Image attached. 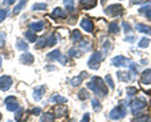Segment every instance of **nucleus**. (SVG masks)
Returning a JSON list of instances; mask_svg holds the SVG:
<instances>
[{
  "label": "nucleus",
  "mask_w": 151,
  "mask_h": 122,
  "mask_svg": "<svg viewBox=\"0 0 151 122\" xmlns=\"http://www.w3.org/2000/svg\"><path fill=\"white\" fill-rule=\"evenodd\" d=\"M87 87L91 90L97 97H106L108 95L106 83L103 82V79L100 77H93L91 82L87 83Z\"/></svg>",
  "instance_id": "f257e3e1"
},
{
  "label": "nucleus",
  "mask_w": 151,
  "mask_h": 122,
  "mask_svg": "<svg viewBox=\"0 0 151 122\" xmlns=\"http://www.w3.org/2000/svg\"><path fill=\"white\" fill-rule=\"evenodd\" d=\"M127 113V107L125 103H120L119 106H116L115 108H112L110 112V118L113 121H117V120H121L124 118Z\"/></svg>",
  "instance_id": "f03ea898"
},
{
  "label": "nucleus",
  "mask_w": 151,
  "mask_h": 122,
  "mask_svg": "<svg viewBox=\"0 0 151 122\" xmlns=\"http://www.w3.org/2000/svg\"><path fill=\"white\" fill-rule=\"evenodd\" d=\"M102 62V54H101V52H94V53L89 57L88 59V67L93 69V71H96V69L100 68V64Z\"/></svg>",
  "instance_id": "7ed1b4c3"
},
{
  "label": "nucleus",
  "mask_w": 151,
  "mask_h": 122,
  "mask_svg": "<svg viewBox=\"0 0 151 122\" xmlns=\"http://www.w3.org/2000/svg\"><path fill=\"white\" fill-rule=\"evenodd\" d=\"M105 13L108 17H120L124 13V6L121 4H111L105 9Z\"/></svg>",
  "instance_id": "20e7f679"
},
{
  "label": "nucleus",
  "mask_w": 151,
  "mask_h": 122,
  "mask_svg": "<svg viewBox=\"0 0 151 122\" xmlns=\"http://www.w3.org/2000/svg\"><path fill=\"white\" fill-rule=\"evenodd\" d=\"M130 107H131L132 113H137L139 111L144 110L145 107H146V100H145L144 97H137V98H135V100L131 102Z\"/></svg>",
  "instance_id": "39448f33"
},
{
  "label": "nucleus",
  "mask_w": 151,
  "mask_h": 122,
  "mask_svg": "<svg viewBox=\"0 0 151 122\" xmlns=\"http://www.w3.org/2000/svg\"><path fill=\"white\" fill-rule=\"evenodd\" d=\"M4 103L6 106V110L9 112H15L18 108H19V103H18V100L14 96H9L4 100Z\"/></svg>",
  "instance_id": "423d86ee"
},
{
  "label": "nucleus",
  "mask_w": 151,
  "mask_h": 122,
  "mask_svg": "<svg viewBox=\"0 0 151 122\" xmlns=\"http://www.w3.org/2000/svg\"><path fill=\"white\" fill-rule=\"evenodd\" d=\"M131 62V59H127L124 55H117L112 59V65H115V67H129Z\"/></svg>",
  "instance_id": "0eeeda50"
},
{
  "label": "nucleus",
  "mask_w": 151,
  "mask_h": 122,
  "mask_svg": "<svg viewBox=\"0 0 151 122\" xmlns=\"http://www.w3.org/2000/svg\"><path fill=\"white\" fill-rule=\"evenodd\" d=\"M12 86H13V78L10 76H6V74H4V76L0 77V90H1V91L5 92Z\"/></svg>",
  "instance_id": "6e6552de"
},
{
  "label": "nucleus",
  "mask_w": 151,
  "mask_h": 122,
  "mask_svg": "<svg viewBox=\"0 0 151 122\" xmlns=\"http://www.w3.org/2000/svg\"><path fill=\"white\" fill-rule=\"evenodd\" d=\"M45 91H47V87L43 86V84H42V86L35 87V88H34V91H33V98H34V101H35V102L40 101L42 98H43Z\"/></svg>",
  "instance_id": "1a4fd4ad"
},
{
  "label": "nucleus",
  "mask_w": 151,
  "mask_h": 122,
  "mask_svg": "<svg viewBox=\"0 0 151 122\" xmlns=\"http://www.w3.org/2000/svg\"><path fill=\"white\" fill-rule=\"evenodd\" d=\"M134 77H135V73L132 72H117V78H119V81L121 82H131L134 81Z\"/></svg>",
  "instance_id": "9d476101"
},
{
  "label": "nucleus",
  "mask_w": 151,
  "mask_h": 122,
  "mask_svg": "<svg viewBox=\"0 0 151 122\" xmlns=\"http://www.w3.org/2000/svg\"><path fill=\"white\" fill-rule=\"evenodd\" d=\"M79 24H81V28L84 30V32H87V33H92L93 32V22L91 19H88V18H83V19L79 22Z\"/></svg>",
  "instance_id": "9b49d317"
},
{
  "label": "nucleus",
  "mask_w": 151,
  "mask_h": 122,
  "mask_svg": "<svg viewBox=\"0 0 151 122\" xmlns=\"http://www.w3.org/2000/svg\"><path fill=\"white\" fill-rule=\"evenodd\" d=\"M19 60H20L23 64L30 65V64H33V62H34V55H33L32 53H29V52H24V53L20 55Z\"/></svg>",
  "instance_id": "f8f14e48"
},
{
  "label": "nucleus",
  "mask_w": 151,
  "mask_h": 122,
  "mask_svg": "<svg viewBox=\"0 0 151 122\" xmlns=\"http://www.w3.org/2000/svg\"><path fill=\"white\" fill-rule=\"evenodd\" d=\"M139 13L142 14V15H145L149 20H151V1H147L145 5L141 6L139 9Z\"/></svg>",
  "instance_id": "ddd939ff"
},
{
  "label": "nucleus",
  "mask_w": 151,
  "mask_h": 122,
  "mask_svg": "<svg viewBox=\"0 0 151 122\" xmlns=\"http://www.w3.org/2000/svg\"><path fill=\"white\" fill-rule=\"evenodd\" d=\"M79 4H81L82 9L88 10V9H92L97 5V0H79Z\"/></svg>",
  "instance_id": "4468645a"
},
{
  "label": "nucleus",
  "mask_w": 151,
  "mask_h": 122,
  "mask_svg": "<svg viewBox=\"0 0 151 122\" xmlns=\"http://www.w3.org/2000/svg\"><path fill=\"white\" fill-rule=\"evenodd\" d=\"M29 28H30V30L33 32H42L43 30V28H44V23L43 22H40V20H37V22H32L29 23Z\"/></svg>",
  "instance_id": "2eb2a0df"
},
{
  "label": "nucleus",
  "mask_w": 151,
  "mask_h": 122,
  "mask_svg": "<svg viewBox=\"0 0 151 122\" xmlns=\"http://www.w3.org/2000/svg\"><path fill=\"white\" fill-rule=\"evenodd\" d=\"M141 83L151 84V69H145V71L141 73Z\"/></svg>",
  "instance_id": "dca6fc26"
},
{
  "label": "nucleus",
  "mask_w": 151,
  "mask_h": 122,
  "mask_svg": "<svg viewBox=\"0 0 151 122\" xmlns=\"http://www.w3.org/2000/svg\"><path fill=\"white\" fill-rule=\"evenodd\" d=\"M52 17H53L54 19H58V18L64 19V18H67V13H65L63 9H60V8H54L53 11H52Z\"/></svg>",
  "instance_id": "f3484780"
},
{
  "label": "nucleus",
  "mask_w": 151,
  "mask_h": 122,
  "mask_svg": "<svg viewBox=\"0 0 151 122\" xmlns=\"http://www.w3.org/2000/svg\"><path fill=\"white\" fill-rule=\"evenodd\" d=\"M87 76H88V74H87L86 72H82L78 77H74V78L70 79V86H73V87H78L79 84L82 83L83 78H84V77H87Z\"/></svg>",
  "instance_id": "a211bd4d"
},
{
  "label": "nucleus",
  "mask_w": 151,
  "mask_h": 122,
  "mask_svg": "<svg viewBox=\"0 0 151 122\" xmlns=\"http://www.w3.org/2000/svg\"><path fill=\"white\" fill-rule=\"evenodd\" d=\"M60 57H62V53H60V50H59V49L52 50V52H49V53L47 54V59L52 60V62H54V60H59Z\"/></svg>",
  "instance_id": "6ab92c4d"
},
{
  "label": "nucleus",
  "mask_w": 151,
  "mask_h": 122,
  "mask_svg": "<svg viewBox=\"0 0 151 122\" xmlns=\"http://www.w3.org/2000/svg\"><path fill=\"white\" fill-rule=\"evenodd\" d=\"M50 102L57 103V105H64V103H67V98L58 95V93H55V95H53L50 97Z\"/></svg>",
  "instance_id": "aec40b11"
},
{
  "label": "nucleus",
  "mask_w": 151,
  "mask_h": 122,
  "mask_svg": "<svg viewBox=\"0 0 151 122\" xmlns=\"http://www.w3.org/2000/svg\"><path fill=\"white\" fill-rule=\"evenodd\" d=\"M70 39H72V42H74V43L79 44L83 40V37L81 34V32L77 30V29H74V30H72V33H70Z\"/></svg>",
  "instance_id": "412c9836"
},
{
  "label": "nucleus",
  "mask_w": 151,
  "mask_h": 122,
  "mask_svg": "<svg viewBox=\"0 0 151 122\" xmlns=\"http://www.w3.org/2000/svg\"><path fill=\"white\" fill-rule=\"evenodd\" d=\"M136 30L140 32V33H145V34H150L151 35V27L146 25V24H142V23H139V24L135 25Z\"/></svg>",
  "instance_id": "4be33fe9"
},
{
  "label": "nucleus",
  "mask_w": 151,
  "mask_h": 122,
  "mask_svg": "<svg viewBox=\"0 0 151 122\" xmlns=\"http://www.w3.org/2000/svg\"><path fill=\"white\" fill-rule=\"evenodd\" d=\"M45 42H47V47H53V45H55L57 43H58V39H57V35L53 33V34H50V35L47 37Z\"/></svg>",
  "instance_id": "5701e85b"
},
{
  "label": "nucleus",
  "mask_w": 151,
  "mask_h": 122,
  "mask_svg": "<svg viewBox=\"0 0 151 122\" xmlns=\"http://www.w3.org/2000/svg\"><path fill=\"white\" fill-rule=\"evenodd\" d=\"M108 32L112 33V34H117L120 33V25L117 24V22H112L108 24Z\"/></svg>",
  "instance_id": "b1692460"
},
{
  "label": "nucleus",
  "mask_w": 151,
  "mask_h": 122,
  "mask_svg": "<svg viewBox=\"0 0 151 122\" xmlns=\"http://www.w3.org/2000/svg\"><path fill=\"white\" fill-rule=\"evenodd\" d=\"M24 35H25V38L28 42H30V43H35L37 42V35H35V32H33V30H28L24 33Z\"/></svg>",
  "instance_id": "393cba45"
},
{
  "label": "nucleus",
  "mask_w": 151,
  "mask_h": 122,
  "mask_svg": "<svg viewBox=\"0 0 151 122\" xmlns=\"http://www.w3.org/2000/svg\"><path fill=\"white\" fill-rule=\"evenodd\" d=\"M25 5H27V0H22L20 3H18L17 5L14 6V9H13V14H14V15H17V14H19V13L22 11V9L24 8Z\"/></svg>",
  "instance_id": "a878e982"
},
{
  "label": "nucleus",
  "mask_w": 151,
  "mask_h": 122,
  "mask_svg": "<svg viewBox=\"0 0 151 122\" xmlns=\"http://www.w3.org/2000/svg\"><path fill=\"white\" fill-rule=\"evenodd\" d=\"M15 48L19 49V50H22V52H27L28 49V43H25L23 39H18L17 40V44H15Z\"/></svg>",
  "instance_id": "bb28decb"
},
{
  "label": "nucleus",
  "mask_w": 151,
  "mask_h": 122,
  "mask_svg": "<svg viewBox=\"0 0 151 122\" xmlns=\"http://www.w3.org/2000/svg\"><path fill=\"white\" fill-rule=\"evenodd\" d=\"M63 4H64L67 11H69V13L74 11V0H63Z\"/></svg>",
  "instance_id": "cd10ccee"
},
{
  "label": "nucleus",
  "mask_w": 151,
  "mask_h": 122,
  "mask_svg": "<svg viewBox=\"0 0 151 122\" xmlns=\"http://www.w3.org/2000/svg\"><path fill=\"white\" fill-rule=\"evenodd\" d=\"M40 122H54V115L52 112H45V113L42 116Z\"/></svg>",
  "instance_id": "c85d7f7f"
},
{
  "label": "nucleus",
  "mask_w": 151,
  "mask_h": 122,
  "mask_svg": "<svg viewBox=\"0 0 151 122\" xmlns=\"http://www.w3.org/2000/svg\"><path fill=\"white\" fill-rule=\"evenodd\" d=\"M23 116H24V110H23L22 107H19V108L15 111V121L17 122H25L23 120Z\"/></svg>",
  "instance_id": "c756f323"
},
{
  "label": "nucleus",
  "mask_w": 151,
  "mask_h": 122,
  "mask_svg": "<svg viewBox=\"0 0 151 122\" xmlns=\"http://www.w3.org/2000/svg\"><path fill=\"white\" fill-rule=\"evenodd\" d=\"M47 8H48V5H47L45 3H37L32 6V10L33 11H39V10H45Z\"/></svg>",
  "instance_id": "7c9ffc66"
},
{
  "label": "nucleus",
  "mask_w": 151,
  "mask_h": 122,
  "mask_svg": "<svg viewBox=\"0 0 151 122\" xmlns=\"http://www.w3.org/2000/svg\"><path fill=\"white\" fill-rule=\"evenodd\" d=\"M68 55L69 57H76V58H79L82 55V50L81 49H76V48H70L68 50Z\"/></svg>",
  "instance_id": "2f4dec72"
},
{
  "label": "nucleus",
  "mask_w": 151,
  "mask_h": 122,
  "mask_svg": "<svg viewBox=\"0 0 151 122\" xmlns=\"http://www.w3.org/2000/svg\"><path fill=\"white\" fill-rule=\"evenodd\" d=\"M67 113V108L64 106H57L54 110V115L55 116H64Z\"/></svg>",
  "instance_id": "473e14b6"
},
{
  "label": "nucleus",
  "mask_w": 151,
  "mask_h": 122,
  "mask_svg": "<svg viewBox=\"0 0 151 122\" xmlns=\"http://www.w3.org/2000/svg\"><path fill=\"white\" fill-rule=\"evenodd\" d=\"M92 108L96 112H100L102 110V105H101V102L98 101L97 98H93V100H92Z\"/></svg>",
  "instance_id": "72a5a7b5"
},
{
  "label": "nucleus",
  "mask_w": 151,
  "mask_h": 122,
  "mask_svg": "<svg viewBox=\"0 0 151 122\" xmlns=\"http://www.w3.org/2000/svg\"><path fill=\"white\" fill-rule=\"evenodd\" d=\"M111 49H112V42L110 39H106L105 40V44H103V50H105L103 53H105V55L110 53Z\"/></svg>",
  "instance_id": "f704fd0d"
},
{
  "label": "nucleus",
  "mask_w": 151,
  "mask_h": 122,
  "mask_svg": "<svg viewBox=\"0 0 151 122\" xmlns=\"http://www.w3.org/2000/svg\"><path fill=\"white\" fill-rule=\"evenodd\" d=\"M149 45H150V39L146 38V37L141 38V40L139 42V47H140V48H147Z\"/></svg>",
  "instance_id": "c9c22d12"
},
{
  "label": "nucleus",
  "mask_w": 151,
  "mask_h": 122,
  "mask_svg": "<svg viewBox=\"0 0 151 122\" xmlns=\"http://www.w3.org/2000/svg\"><path fill=\"white\" fill-rule=\"evenodd\" d=\"M150 117L147 115H142V116H137L136 118L132 120V122H149Z\"/></svg>",
  "instance_id": "e433bc0d"
},
{
  "label": "nucleus",
  "mask_w": 151,
  "mask_h": 122,
  "mask_svg": "<svg viewBox=\"0 0 151 122\" xmlns=\"http://www.w3.org/2000/svg\"><path fill=\"white\" fill-rule=\"evenodd\" d=\"M89 97V95H88V92H87V90H81L78 92V98L81 101H84V100H87V98Z\"/></svg>",
  "instance_id": "4c0bfd02"
},
{
  "label": "nucleus",
  "mask_w": 151,
  "mask_h": 122,
  "mask_svg": "<svg viewBox=\"0 0 151 122\" xmlns=\"http://www.w3.org/2000/svg\"><path fill=\"white\" fill-rule=\"evenodd\" d=\"M5 39H6V33L0 32V48H3L5 45Z\"/></svg>",
  "instance_id": "58836bf2"
},
{
  "label": "nucleus",
  "mask_w": 151,
  "mask_h": 122,
  "mask_svg": "<svg viewBox=\"0 0 151 122\" xmlns=\"http://www.w3.org/2000/svg\"><path fill=\"white\" fill-rule=\"evenodd\" d=\"M8 11H9L8 9H1V10H0V23L5 20V18L8 17V14H9Z\"/></svg>",
  "instance_id": "ea45409f"
},
{
  "label": "nucleus",
  "mask_w": 151,
  "mask_h": 122,
  "mask_svg": "<svg viewBox=\"0 0 151 122\" xmlns=\"http://www.w3.org/2000/svg\"><path fill=\"white\" fill-rule=\"evenodd\" d=\"M126 92H127V96H129V97H132L134 95H136L137 90H136L135 87H129V88H126Z\"/></svg>",
  "instance_id": "a19ab883"
},
{
  "label": "nucleus",
  "mask_w": 151,
  "mask_h": 122,
  "mask_svg": "<svg viewBox=\"0 0 151 122\" xmlns=\"http://www.w3.org/2000/svg\"><path fill=\"white\" fill-rule=\"evenodd\" d=\"M105 82H107V84H108V86H110V87L112 88V90H113V88H115V84H113L112 77L110 76V74H107V76H106V78H105Z\"/></svg>",
  "instance_id": "79ce46f5"
},
{
  "label": "nucleus",
  "mask_w": 151,
  "mask_h": 122,
  "mask_svg": "<svg viewBox=\"0 0 151 122\" xmlns=\"http://www.w3.org/2000/svg\"><path fill=\"white\" fill-rule=\"evenodd\" d=\"M40 112H42V108H40V107H34V108H32L30 113H32L33 116H39V115H40Z\"/></svg>",
  "instance_id": "37998d69"
},
{
  "label": "nucleus",
  "mask_w": 151,
  "mask_h": 122,
  "mask_svg": "<svg viewBox=\"0 0 151 122\" xmlns=\"http://www.w3.org/2000/svg\"><path fill=\"white\" fill-rule=\"evenodd\" d=\"M122 27H124V29H125L126 33H130V32H131V25H130L127 22H124V23H122Z\"/></svg>",
  "instance_id": "c03bdc74"
},
{
  "label": "nucleus",
  "mask_w": 151,
  "mask_h": 122,
  "mask_svg": "<svg viewBox=\"0 0 151 122\" xmlns=\"http://www.w3.org/2000/svg\"><path fill=\"white\" fill-rule=\"evenodd\" d=\"M136 40V37L135 35H129L125 38V42H129V43H134V42Z\"/></svg>",
  "instance_id": "a18cd8bd"
},
{
  "label": "nucleus",
  "mask_w": 151,
  "mask_h": 122,
  "mask_svg": "<svg viewBox=\"0 0 151 122\" xmlns=\"http://www.w3.org/2000/svg\"><path fill=\"white\" fill-rule=\"evenodd\" d=\"M59 60H60V63L64 65V64H67V63H68V57H65V55H62V57L59 58Z\"/></svg>",
  "instance_id": "49530a36"
},
{
  "label": "nucleus",
  "mask_w": 151,
  "mask_h": 122,
  "mask_svg": "<svg viewBox=\"0 0 151 122\" xmlns=\"http://www.w3.org/2000/svg\"><path fill=\"white\" fill-rule=\"evenodd\" d=\"M81 122H89V113H84V116H83V118H82Z\"/></svg>",
  "instance_id": "de8ad7c7"
},
{
  "label": "nucleus",
  "mask_w": 151,
  "mask_h": 122,
  "mask_svg": "<svg viewBox=\"0 0 151 122\" xmlns=\"http://www.w3.org/2000/svg\"><path fill=\"white\" fill-rule=\"evenodd\" d=\"M47 71H55V67H53V65H48V67H45Z\"/></svg>",
  "instance_id": "09e8293b"
},
{
  "label": "nucleus",
  "mask_w": 151,
  "mask_h": 122,
  "mask_svg": "<svg viewBox=\"0 0 151 122\" xmlns=\"http://www.w3.org/2000/svg\"><path fill=\"white\" fill-rule=\"evenodd\" d=\"M144 1H145V0H132V3H134V4H141Z\"/></svg>",
  "instance_id": "8fccbe9b"
},
{
  "label": "nucleus",
  "mask_w": 151,
  "mask_h": 122,
  "mask_svg": "<svg viewBox=\"0 0 151 122\" xmlns=\"http://www.w3.org/2000/svg\"><path fill=\"white\" fill-rule=\"evenodd\" d=\"M141 63H142V64H147V59H142V60H141Z\"/></svg>",
  "instance_id": "3c124183"
},
{
  "label": "nucleus",
  "mask_w": 151,
  "mask_h": 122,
  "mask_svg": "<svg viewBox=\"0 0 151 122\" xmlns=\"http://www.w3.org/2000/svg\"><path fill=\"white\" fill-rule=\"evenodd\" d=\"M1 62H3V59H1V57H0V67H1Z\"/></svg>",
  "instance_id": "603ef678"
},
{
  "label": "nucleus",
  "mask_w": 151,
  "mask_h": 122,
  "mask_svg": "<svg viewBox=\"0 0 151 122\" xmlns=\"http://www.w3.org/2000/svg\"><path fill=\"white\" fill-rule=\"evenodd\" d=\"M0 121H1V113H0Z\"/></svg>",
  "instance_id": "864d4df0"
},
{
  "label": "nucleus",
  "mask_w": 151,
  "mask_h": 122,
  "mask_svg": "<svg viewBox=\"0 0 151 122\" xmlns=\"http://www.w3.org/2000/svg\"><path fill=\"white\" fill-rule=\"evenodd\" d=\"M8 122H12V121H8Z\"/></svg>",
  "instance_id": "5fc2aeb1"
},
{
  "label": "nucleus",
  "mask_w": 151,
  "mask_h": 122,
  "mask_svg": "<svg viewBox=\"0 0 151 122\" xmlns=\"http://www.w3.org/2000/svg\"><path fill=\"white\" fill-rule=\"evenodd\" d=\"M103 1H106V0H103Z\"/></svg>",
  "instance_id": "6e6d98bb"
}]
</instances>
